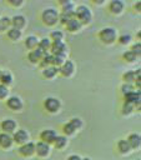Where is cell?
Instances as JSON below:
<instances>
[{
  "mask_svg": "<svg viewBox=\"0 0 141 160\" xmlns=\"http://www.w3.org/2000/svg\"><path fill=\"white\" fill-rule=\"evenodd\" d=\"M7 2L12 6H20L22 4V0H7Z\"/></svg>",
  "mask_w": 141,
  "mask_h": 160,
  "instance_id": "b9f144b4",
  "label": "cell"
},
{
  "mask_svg": "<svg viewBox=\"0 0 141 160\" xmlns=\"http://www.w3.org/2000/svg\"><path fill=\"white\" fill-rule=\"evenodd\" d=\"M19 154H20L21 156H25V158L34 155V154H35V144L31 142V141H27L26 144L21 145V146L19 148Z\"/></svg>",
  "mask_w": 141,
  "mask_h": 160,
  "instance_id": "30bf717a",
  "label": "cell"
},
{
  "mask_svg": "<svg viewBox=\"0 0 141 160\" xmlns=\"http://www.w3.org/2000/svg\"><path fill=\"white\" fill-rule=\"evenodd\" d=\"M59 72V68H55V66H47L45 69H42V76L46 78V79H52L55 78V75Z\"/></svg>",
  "mask_w": 141,
  "mask_h": 160,
  "instance_id": "ffe728a7",
  "label": "cell"
},
{
  "mask_svg": "<svg viewBox=\"0 0 141 160\" xmlns=\"http://www.w3.org/2000/svg\"><path fill=\"white\" fill-rule=\"evenodd\" d=\"M7 38L12 41H16L21 38V30H17V29H14V28H10L7 30Z\"/></svg>",
  "mask_w": 141,
  "mask_h": 160,
  "instance_id": "484cf974",
  "label": "cell"
},
{
  "mask_svg": "<svg viewBox=\"0 0 141 160\" xmlns=\"http://www.w3.org/2000/svg\"><path fill=\"white\" fill-rule=\"evenodd\" d=\"M81 160H91L90 158H84V159H81Z\"/></svg>",
  "mask_w": 141,
  "mask_h": 160,
  "instance_id": "bcb514c9",
  "label": "cell"
},
{
  "mask_svg": "<svg viewBox=\"0 0 141 160\" xmlns=\"http://www.w3.org/2000/svg\"><path fill=\"white\" fill-rule=\"evenodd\" d=\"M117 150L121 152V154H129L130 151H131V148H130V145H129V142L125 140V139H121V140H119L117 141Z\"/></svg>",
  "mask_w": 141,
  "mask_h": 160,
  "instance_id": "603a6c76",
  "label": "cell"
},
{
  "mask_svg": "<svg viewBox=\"0 0 141 160\" xmlns=\"http://www.w3.org/2000/svg\"><path fill=\"white\" fill-rule=\"evenodd\" d=\"M40 66L42 68V69H45V68H47V66H51L52 65V55L51 54H45L44 56H42V59L40 60Z\"/></svg>",
  "mask_w": 141,
  "mask_h": 160,
  "instance_id": "4316f807",
  "label": "cell"
},
{
  "mask_svg": "<svg viewBox=\"0 0 141 160\" xmlns=\"http://www.w3.org/2000/svg\"><path fill=\"white\" fill-rule=\"evenodd\" d=\"M137 160H140V159H137Z\"/></svg>",
  "mask_w": 141,
  "mask_h": 160,
  "instance_id": "681fc988",
  "label": "cell"
},
{
  "mask_svg": "<svg viewBox=\"0 0 141 160\" xmlns=\"http://www.w3.org/2000/svg\"><path fill=\"white\" fill-rule=\"evenodd\" d=\"M12 136L10 134H6V132H1L0 134V146L2 149H7L12 145Z\"/></svg>",
  "mask_w": 141,
  "mask_h": 160,
  "instance_id": "d6986e66",
  "label": "cell"
},
{
  "mask_svg": "<svg viewBox=\"0 0 141 160\" xmlns=\"http://www.w3.org/2000/svg\"><path fill=\"white\" fill-rule=\"evenodd\" d=\"M45 54H46V52L42 51L40 48H36V49H34V50H31V51L29 52L27 59H29L30 62H32V64H37V62H40V60L42 59V56H44Z\"/></svg>",
  "mask_w": 141,
  "mask_h": 160,
  "instance_id": "4fadbf2b",
  "label": "cell"
},
{
  "mask_svg": "<svg viewBox=\"0 0 141 160\" xmlns=\"http://www.w3.org/2000/svg\"><path fill=\"white\" fill-rule=\"evenodd\" d=\"M50 46H51V40H50V39L44 38V39L39 40V45H37V48H40L42 51L47 52V50L50 49Z\"/></svg>",
  "mask_w": 141,
  "mask_h": 160,
  "instance_id": "f1b7e54d",
  "label": "cell"
},
{
  "mask_svg": "<svg viewBox=\"0 0 141 160\" xmlns=\"http://www.w3.org/2000/svg\"><path fill=\"white\" fill-rule=\"evenodd\" d=\"M37 45H39V40H37L36 36L30 35V36H27V38L25 39V46H26L29 50H34V49H36Z\"/></svg>",
  "mask_w": 141,
  "mask_h": 160,
  "instance_id": "44dd1931",
  "label": "cell"
},
{
  "mask_svg": "<svg viewBox=\"0 0 141 160\" xmlns=\"http://www.w3.org/2000/svg\"><path fill=\"white\" fill-rule=\"evenodd\" d=\"M124 98H125V102L132 104L134 106H135V105L140 106V91H139V90H137V91L134 90V91H131V92L124 95Z\"/></svg>",
  "mask_w": 141,
  "mask_h": 160,
  "instance_id": "9a60e30c",
  "label": "cell"
},
{
  "mask_svg": "<svg viewBox=\"0 0 141 160\" xmlns=\"http://www.w3.org/2000/svg\"><path fill=\"white\" fill-rule=\"evenodd\" d=\"M99 39L101 40V42L110 45L116 40V30L114 28H104L99 32Z\"/></svg>",
  "mask_w": 141,
  "mask_h": 160,
  "instance_id": "3957f363",
  "label": "cell"
},
{
  "mask_svg": "<svg viewBox=\"0 0 141 160\" xmlns=\"http://www.w3.org/2000/svg\"><path fill=\"white\" fill-rule=\"evenodd\" d=\"M27 140H29V134H27V131L24 130V129H19V130L15 131L14 135H12V141L16 142V144H19L20 146L24 145V144H26Z\"/></svg>",
  "mask_w": 141,
  "mask_h": 160,
  "instance_id": "8992f818",
  "label": "cell"
},
{
  "mask_svg": "<svg viewBox=\"0 0 141 160\" xmlns=\"http://www.w3.org/2000/svg\"><path fill=\"white\" fill-rule=\"evenodd\" d=\"M135 85H136L137 89H140V78H137V79L135 80Z\"/></svg>",
  "mask_w": 141,
  "mask_h": 160,
  "instance_id": "f6af8a7d",
  "label": "cell"
},
{
  "mask_svg": "<svg viewBox=\"0 0 141 160\" xmlns=\"http://www.w3.org/2000/svg\"><path fill=\"white\" fill-rule=\"evenodd\" d=\"M132 111H134V105L129 104V102H124V105H122V114L124 115H129Z\"/></svg>",
  "mask_w": 141,
  "mask_h": 160,
  "instance_id": "8d00e7d4",
  "label": "cell"
},
{
  "mask_svg": "<svg viewBox=\"0 0 141 160\" xmlns=\"http://www.w3.org/2000/svg\"><path fill=\"white\" fill-rule=\"evenodd\" d=\"M122 58H124V60L127 61V62H134L137 56H136L131 50H127V51H125V52L122 54Z\"/></svg>",
  "mask_w": 141,
  "mask_h": 160,
  "instance_id": "d6a6232c",
  "label": "cell"
},
{
  "mask_svg": "<svg viewBox=\"0 0 141 160\" xmlns=\"http://www.w3.org/2000/svg\"><path fill=\"white\" fill-rule=\"evenodd\" d=\"M136 56H140V54H141V44L140 42H136V44H134L132 45V48L130 49Z\"/></svg>",
  "mask_w": 141,
  "mask_h": 160,
  "instance_id": "60d3db41",
  "label": "cell"
},
{
  "mask_svg": "<svg viewBox=\"0 0 141 160\" xmlns=\"http://www.w3.org/2000/svg\"><path fill=\"white\" fill-rule=\"evenodd\" d=\"M66 29H67V31H70V32H76V31H79L80 29H81V24H80V21L76 19V18H72V19H70L67 22H66Z\"/></svg>",
  "mask_w": 141,
  "mask_h": 160,
  "instance_id": "ac0fdd59",
  "label": "cell"
},
{
  "mask_svg": "<svg viewBox=\"0 0 141 160\" xmlns=\"http://www.w3.org/2000/svg\"><path fill=\"white\" fill-rule=\"evenodd\" d=\"M6 106L12 111H19L22 109V101L19 96H10L6 100Z\"/></svg>",
  "mask_w": 141,
  "mask_h": 160,
  "instance_id": "ba28073f",
  "label": "cell"
},
{
  "mask_svg": "<svg viewBox=\"0 0 141 160\" xmlns=\"http://www.w3.org/2000/svg\"><path fill=\"white\" fill-rule=\"evenodd\" d=\"M35 154L40 158H45L50 154V145L42 142V141H39L35 144Z\"/></svg>",
  "mask_w": 141,
  "mask_h": 160,
  "instance_id": "7c38bea8",
  "label": "cell"
},
{
  "mask_svg": "<svg viewBox=\"0 0 141 160\" xmlns=\"http://www.w3.org/2000/svg\"><path fill=\"white\" fill-rule=\"evenodd\" d=\"M11 25V21H10V18H7V16H2V18H0V26H1V31L2 30H9L10 26Z\"/></svg>",
  "mask_w": 141,
  "mask_h": 160,
  "instance_id": "1f68e13d",
  "label": "cell"
},
{
  "mask_svg": "<svg viewBox=\"0 0 141 160\" xmlns=\"http://www.w3.org/2000/svg\"><path fill=\"white\" fill-rule=\"evenodd\" d=\"M62 39H64V34L60 30H55L50 34V40H52V42L54 41H62Z\"/></svg>",
  "mask_w": 141,
  "mask_h": 160,
  "instance_id": "4dcf8cb0",
  "label": "cell"
},
{
  "mask_svg": "<svg viewBox=\"0 0 141 160\" xmlns=\"http://www.w3.org/2000/svg\"><path fill=\"white\" fill-rule=\"evenodd\" d=\"M1 71H2V70H0V76H1Z\"/></svg>",
  "mask_w": 141,
  "mask_h": 160,
  "instance_id": "7dc6e473",
  "label": "cell"
},
{
  "mask_svg": "<svg viewBox=\"0 0 141 160\" xmlns=\"http://www.w3.org/2000/svg\"><path fill=\"white\" fill-rule=\"evenodd\" d=\"M66 61V55H52V66L60 68Z\"/></svg>",
  "mask_w": 141,
  "mask_h": 160,
  "instance_id": "83f0119b",
  "label": "cell"
},
{
  "mask_svg": "<svg viewBox=\"0 0 141 160\" xmlns=\"http://www.w3.org/2000/svg\"><path fill=\"white\" fill-rule=\"evenodd\" d=\"M74 71H75V65H74V62H72L71 60H66V61L59 68V72H60L62 76H65V78L71 76V75L74 74Z\"/></svg>",
  "mask_w": 141,
  "mask_h": 160,
  "instance_id": "52a82bcc",
  "label": "cell"
},
{
  "mask_svg": "<svg viewBox=\"0 0 141 160\" xmlns=\"http://www.w3.org/2000/svg\"><path fill=\"white\" fill-rule=\"evenodd\" d=\"M44 106L45 109L49 111V112H57L60 110V106H61V102L59 99L56 98H46L45 101H44Z\"/></svg>",
  "mask_w": 141,
  "mask_h": 160,
  "instance_id": "277c9868",
  "label": "cell"
},
{
  "mask_svg": "<svg viewBox=\"0 0 141 160\" xmlns=\"http://www.w3.org/2000/svg\"><path fill=\"white\" fill-rule=\"evenodd\" d=\"M122 10H124V2L121 0H112V1H110V4H109V11L111 14L119 15V14L122 12Z\"/></svg>",
  "mask_w": 141,
  "mask_h": 160,
  "instance_id": "5bb4252c",
  "label": "cell"
},
{
  "mask_svg": "<svg viewBox=\"0 0 141 160\" xmlns=\"http://www.w3.org/2000/svg\"><path fill=\"white\" fill-rule=\"evenodd\" d=\"M54 146L56 148V149H64L66 145H67V139L65 138V136H59V135H56V138H55V140H54Z\"/></svg>",
  "mask_w": 141,
  "mask_h": 160,
  "instance_id": "d4e9b609",
  "label": "cell"
},
{
  "mask_svg": "<svg viewBox=\"0 0 141 160\" xmlns=\"http://www.w3.org/2000/svg\"><path fill=\"white\" fill-rule=\"evenodd\" d=\"M122 80L125 81V84H131L132 81H135L136 80V74H135V71H126V72H124V75H122Z\"/></svg>",
  "mask_w": 141,
  "mask_h": 160,
  "instance_id": "f546056e",
  "label": "cell"
},
{
  "mask_svg": "<svg viewBox=\"0 0 141 160\" xmlns=\"http://www.w3.org/2000/svg\"><path fill=\"white\" fill-rule=\"evenodd\" d=\"M72 18H75V14H65V12L59 14V21H60L61 24H64V25H66V22H67L70 19H72Z\"/></svg>",
  "mask_w": 141,
  "mask_h": 160,
  "instance_id": "836d02e7",
  "label": "cell"
},
{
  "mask_svg": "<svg viewBox=\"0 0 141 160\" xmlns=\"http://www.w3.org/2000/svg\"><path fill=\"white\" fill-rule=\"evenodd\" d=\"M0 31H1V26H0Z\"/></svg>",
  "mask_w": 141,
  "mask_h": 160,
  "instance_id": "c3c4849f",
  "label": "cell"
},
{
  "mask_svg": "<svg viewBox=\"0 0 141 160\" xmlns=\"http://www.w3.org/2000/svg\"><path fill=\"white\" fill-rule=\"evenodd\" d=\"M50 50H51V55H66L67 46L65 45L64 41H54L51 42Z\"/></svg>",
  "mask_w": 141,
  "mask_h": 160,
  "instance_id": "5b68a950",
  "label": "cell"
},
{
  "mask_svg": "<svg viewBox=\"0 0 141 160\" xmlns=\"http://www.w3.org/2000/svg\"><path fill=\"white\" fill-rule=\"evenodd\" d=\"M60 5L62 8V12H65V14H74V11H75L74 2H71L69 0H65V1H60Z\"/></svg>",
  "mask_w": 141,
  "mask_h": 160,
  "instance_id": "7402d4cb",
  "label": "cell"
},
{
  "mask_svg": "<svg viewBox=\"0 0 141 160\" xmlns=\"http://www.w3.org/2000/svg\"><path fill=\"white\" fill-rule=\"evenodd\" d=\"M130 145L131 149H137L140 148V144H141V136L140 134H136V132H132L127 136V140H126Z\"/></svg>",
  "mask_w": 141,
  "mask_h": 160,
  "instance_id": "e0dca14e",
  "label": "cell"
},
{
  "mask_svg": "<svg viewBox=\"0 0 141 160\" xmlns=\"http://www.w3.org/2000/svg\"><path fill=\"white\" fill-rule=\"evenodd\" d=\"M75 18L80 21V24H90L91 20H92V14L90 11V9L85 5H80L77 8H75Z\"/></svg>",
  "mask_w": 141,
  "mask_h": 160,
  "instance_id": "6da1fadb",
  "label": "cell"
},
{
  "mask_svg": "<svg viewBox=\"0 0 141 160\" xmlns=\"http://www.w3.org/2000/svg\"><path fill=\"white\" fill-rule=\"evenodd\" d=\"M66 160H81V158L79 156V155H76V154H74V155H70Z\"/></svg>",
  "mask_w": 141,
  "mask_h": 160,
  "instance_id": "7bdbcfd3",
  "label": "cell"
},
{
  "mask_svg": "<svg viewBox=\"0 0 141 160\" xmlns=\"http://www.w3.org/2000/svg\"><path fill=\"white\" fill-rule=\"evenodd\" d=\"M69 122L71 124V126H72L75 130H79V129L82 126V121H81V119H79V118H72Z\"/></svg>",
  "mask_w": 141,
  "mask_h": 160,
  "instance_id": "d590c367",
  "label": "cell"
},
{
  "mask_svg": "<svg viewBox=\"0 0 141 160\" xmlns=\"http://www.w3.org/2000/svg\"><path fill=\"white\" fill-rule=\"evenodd\" d=\"M10 21H11V26L14 29H17V30H21L26 24V20H25L24 15H15L10 19Z\"/></svg>",
  "mask_w": 141,
  "mask_h": 160,
  "instance_id": "2e32d148",
  "label": "cell"
},
{
  "mask_svg": "<svg viewBox=\"0 0 141 160\" xmlns=\"http://www.w3.org/2000/svg\"><path fill=\"white\" fill-rule=\"evenodd\" d=\"M131 91H134V86H132L131 84H124V85L121 86V92H122L124 95H126V94H129V92H131Z\"/></svg>",
  "mask_w": 141,
  "mask_h": 160,
  "instance_id": "ab89813d",
  "label": "cell"
},
{
  "mask_svg": "<svg viewBox=\"0 0 141 160\" xmlns=\"http://www.w3.org/2000/svg\"><path fill=\"white\" fill-rule=\"evenodd\" d=\"M75 131H76V130L71 126L70 122L64 124V126H62V132H64L65 135H72V134H75Z\"/></svg>",
  "mask_w": 141,
  "mask_h": 160,
  "instance_id": "e575fe53",
  "label": "cell"
},
{
  "mask_svg": "<svg viewBox=\"0 0 141 160\" xmlns=\"http://www.w3.org/2000/svg\"><path fill=\"white\" fill-rule=\"evenodd\" d=\"M12 82V75L10 71H1V76H0V84L9 86Z\"/></svg>",
  "mask_w": 141,
  "mask_h": 160,
  "instance_id": "cb8c5ba5",
  "label": "cell"
},
{
  "mask_svg": "<svg viewBox=\"0 0 141 160\" xmlns=\"http://www.w3.org/2000/svg\"><path fill=\"white\" fill-rule=\"evenodd\" d=\"M7 95H9V90H7V86H5V85L0 84V100H2V99H6V98H7Z\"/></svg>",
  "mask_w": 141,
  "mask_h": 160,
  "instance_id": "f35d334b",
  "label": "cell"
},
{
  "mask_svg": "<svg viewBox=\"0 0 141 160\" xmlns=\"http://www.w3.org/2000/svg\"><path fill=\"white\" fill-rule=\"evenodd\" d=\"M0 128L6 134H11V132H15V129H16V121L14 119H5L1 121L0 124Z\"/></svg>",
  "mask_w": 141,
  "mask_h": 160,
  "instance_id": "8fae6325",
  "label": "cell"
},
{
  "mask_svg": "<svg viewBox=\"0 0 141 160\" xmlns=\"http://www.w3.org/2000/svg\"><path fill=\"white\" fill-rule=\"evenodd\" d=\"M140 8H141V2L139 1V2L135 4V9H136V11H140Z\"/></svg>",
  "mask_w": 141,
  "mask_h": 160,
  "instance_id": "ee69618b",
  "label": "cell"
},
{
  "mask_svg": "<svg viewBox=\"0 0 141 160\" xmlns=\"http://www.w3.org/2000/svg\"><path fill=\"white\" fill-rule=\"evenodd\" d=\"M117 41H119L121 45H127V44L131 41V35H129V34H124V35H121V36L117 39Z\"/></svg>",
  "mask_w": 141,
  "mask_h": 160,
  "instance_id": "74e56055",
  "label": "cell"
},
{
  "mask_svg": "<svg viewBox=\"0 0 141 160\" xmlns=\"http://www.w3.org/2000/svg\"><path fill=\"white\" fill-rule=\"evenodd\" d=\"M56 138V132L55 130H51V129H46V130H42L41 134H40V140L47 145L52 144L54 140Z\"/></svg>",
  "mask_w": 141,
  "mask_h": 160,
  "instance_id": "9c48e42d",
  "label": "cell"
},
{
  "mask_svg": "<svg viewBox=\"0 0 141 160\" xmlns=\"http://www.w3.org/2000/svg\"><path fill=\"white\" fill-rule=\"evenodd\" d=\"M41 20L46 26H54L59 21V12L54 8H47L41 12Z\"/></svg>",
  "mask_w": 141,
  "mask_h": 160,
  "instance_id": "7a4b0ae2",
  "label": "cell"
}]
</instances>
